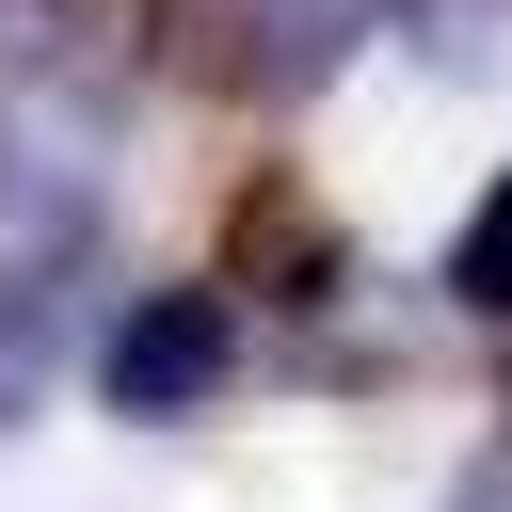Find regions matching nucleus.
Here are the masks:
<instances>
[{
  "label": "nucleus",
  "mask_w": 512,
  "mask_h": 512,
  "mask_svg": "<svg viewBox=\"0 0 512 512\" xmlns=\"http://www.w3.org/2000/svg\"><path fill=\"white\" fill-rule=\"evenodd\" d=\"M224 368H240V304H224V272H208V288H144V304L96 336V400L144 416V432H160V416H208Z\"/></svg>",
  "instance_id": "obj_1"
},
{
  "label": "nucleus",
  "mask_w": 512,
  "mask_h": 512,
  "mask_svg": "<svg viewBox=\"0 0 512 512\" xmlns=\"http://www.w3.org/2000/svg\"><path fill=\"white\" fill-rule=\"evenodd\" d=\"M224 288H256V304H336L352 288V240H336V208L320 192H288V176H240L224 192Z\"/></svg>",
  "instance_id": "obj_2"
},
{
  "label": "nucleus",
  "mask_w": 512,
  "mask_h": 512,
  "mask_svg": "<svg viewBox=\"0 0 512 512\" xmlns=\"http://www.w3.org/2000/svg\"><path fill=\"white\" fill-rule=\"evenodd\" d=\"M144 48V0H0V96H96Z\"/></svg>",
  "instance_id": "obj_3"
},
{
  "label": "nucleus",
  "mask_w": 512,
  "mask_h": 512,
  "mask_svg": "<svg viewBox=\"0 0 512 512\" xmlns=\"http://www.w3.org/2000/svg\"><path fill=\"white\" fill-rule=\"evenodd\" d=\"M256 32H272V0H144V64L192 96H256Z\"/></svg>",
  "instance_id": "obj_4"
},
{
  "label": "nucleus",
  "mask_w": 512,
  "mask_h": 512,
  "mask_svg": "<svg viewBox=\"0 0 512 512\" xmlns=\"http://www.w3.org/2000/svg\"><path fill=\"white\" fill-rule=\"evenodd\" d=\"M384 16H400V0H272V32H256V96H320Z\"/></svg>",
  "instance_id": "obj_5"
},
{
  "label": "nucleus",
  "mask_w": 512,
  "mask_h": 512,
  "mask_svg": "<svg viewBox=\"0 0 512 512\" xmlns=\"http://www.w3.org/2000/svg\"><path fill=\"white\" fill-rule=\"evenodd\" d=\"M384 32H400L432 80H496V64H512V0H400Z\"/></svg>",
  "instance_id": "obj_6"
},
{
  "label": "nucleus",
  "mask_w": 512,
  "mask_h": 512,
  "mask_svg": "<svg viewBox=\"0 0 512 512\" xmlns=\"http://www.w3.org/2000/svg\"><path fill=\"white\" fill-rule=\"evenodd\" d=\"M48 352H64V288L48 272H0V432L48 400Z\"/></svg>",
  "instance_id": "obj_7"
},
{
  "label": "nucleus",
  "mask_w": 512,
  "mask_h": 512,
  "mask_svg": "<svg viewBox=\"0 0 512 512\" xmlns=\"http://www.w3.org/2000/svg\"><path fill=\"white\" fill-rule=\"evenodd\" d=\"M448 304L512 320V160H496V192H480V208H464V240H448Z\"/></svg>",
  "instance_id": "obj_8"
},
{
  "label": "nucleus",
  "mask_w": 512,
  "mask_h": 512,
  "mask_svg": "<svg viewBox=\"0 0 512 512\" xmlns=\"http://www.w3.org/2000/svg\"><path fill=\"white\" fill-rule=\"evenodd\" d=\"M448 512H512V448H496V464H464V496H448Z\"/></svg>",
  "instance_id": "obj_9"
}]
</instances>
